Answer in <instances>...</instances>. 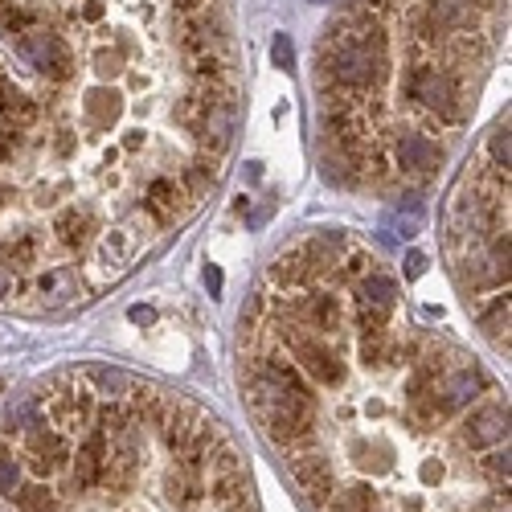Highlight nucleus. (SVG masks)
Returning a JSON list of instances; mask_svg holds the SVG:
<instances>
[{
	"label": "nucleus",
	"mask_w": 512,
	"mask_h": 512,
	"mask_svg": "<svg viewBox=\"0 0 512 512\" xmlns=\"http://www.w3.org/2000/svg\"><path fill=\"white\" fill-rule=\"evenodd\" d=\"M263 328H267V336L283 340L295 369H300L312 386L336 390L340 381H345V353H340L336 340H328V336H320V332H312L304 324H295L287 316H275L271 308H267V324Z\"/></svg>",
	"instance_id": "obj_1"
},
{
	"label": "nucleus",
	"mask_w": 512,
	"mask_h": 512,
	"mask_svg": "<svg viewBox=\"0 0 512 512\" xmlns=\"http://www.w3.org/2000/svg\"><path fill=\"white\" fill-rule=\"evenodd\" d=\"M390 74V54H377L365 46H324L316 50V78L320 91H349V95H365L373 87H381Z\"/></svg>",
	"instance_id": "obj_2"
},
{
	"label": "nucleus",
	"mask_w": 512,
	"mask_h": 512,
	"mask_svg": "<svg viewBox=\"0 0 512 512\" xmlns=\"http://www.w3.org/2000/svg\"><path fill=\"white\" fill-rule=\"evenodd\" d=\"M402 91L418 107L439 115V123H451V127H459L467 119V107H472L459 70H451V66H410L402 78Z\"/></svg>",
	"instance_id": "obj_3"
},
{
	"label": "nucleus",
	"mask_w": 512,
	"mask_h": 512,
	"mask_svg": "<svg viewBox=\"0 0 512 512\" xmlns=\"http://www.w3.org/2000/svg\"><path fill=\"white\" fill-rule=\"evenodd\" d=\"M17 54L41 74V78H50V82H70L78 62H74V50H70V41L62 33H50V29H29L17 37Z\"/></svg>",
	"instance_id": "obj_4"
},
{
	"label": "nucleus",
	"mask_w": 512,
	"mask_h": 512,
	"mask_svg": "<svg viewBox=\"0 0 512 512\" xmlns=\"http://www.w3.org/2000/svg\"><path fill=\"white\" fill-rule=\"evenodd\" d=\"M492 386H488V377L476 369V365H447V369H439V377H435V386H431V406H435V414H439V422H447V418H455L459 410H467L480 394H488Z\"/></svg>",
	"instance_id": "obj_5"
},
{
	"label": "nucleus",
	"mask_w": 512,
	"mask_h": 512,
	"mask_svg": "<svg viewBox=\"0 0 512 512\" xmlns=\"http://www.w3.org/2000/svg\"><path fill=\"white\" fill-rule=\"evenodd\" d=\"M21 451H25V459H29V472H33L37 480H50L54 472L70 467L74 443H70L66 431H58L50 418H37L33 426H25V431H21Z\"/></svg>",
	"instance_id": "obj_6"
},
{
	"label": "nucleus",
	"mask_w": 512,
	"mask_h": 512,
	"mask_svg": "<svg viewBox=\"0 0 512 512\" xmlns=\"http://www.w3.org/2000/svg\"><path fill=\"white\" fill-rule=\"evenodd\" d=\"M287 472L295 480V488L304 492L308 504L324 508L336 492V463L324 447L316 443H304V447H291V459H287Z\"/></svg>",
	"instance_id": "obj_7"
},
{
	"label": "nucleus",
	"mask_w": 512,
	"mask_h": 512,
	"mask_svg": "<svg viewBox=\"0 0 512 512\" xmlns=\"http://www.w3.org/2000/svg\"><path fill=\"white\" fill-rule=\"evenodd\" d=\"M91 246H95L91 267L99 271V279L91 283V291H99L107 279H119L127 267L136 263V254H140V234H136V230H127V226H111V230H99V238H95Z\"/></svg>",
	"instance_id": "obj_8"
},
{
	"label": "nucleus",
	"mask_w": 512,
	"mask_h": 512,
	"mask_svg": "<svg viewBox=\"0 0 512 512\" xmlns=\"http://www.w3.org/2000/svg\"><path fill=\"white\" fill-rule=\"evenodd\" d=\"M328 46H365L377 54H390V37L386 25H381L369 9H345L340 17L328 21Z\"/></svg>",
	"instance_id": "obj_9"
},
{
	"label": "nucleus",
	"mask_w": 512,
	"mask_h": 512,
	"mask_svg": "<svg viewBox=\"0 0 512 512\" xmlns=\"http://www.w3.org/2000/svg\"><path fill=\"white\" fill-rule=\"evenodd\" d=\"M459 447L463 451H488L508 443V406L504 402H484L459 422Z\"/></svg>",
	"instance_id": "obj_10"
},
{
	"label": "nucleus",
	"mask_w": 512,
	"mask_h": 512,
	"mask_svg": "<svg viewBox=\"0 0 512 512\" xmlns=\"http://www.w3.org/2000/svg\"><path fill=\"white\" fill-rule=\"evenodd\" d=\"M58 394H50V422L58 426V431H66V435H74V431H87V426L95 422V402H99V394L95 390H87L82 381H58Z\"/></svg>",
	"instance_id": "obj_11"
},
{
	"label": "nucleus",
	"mask_w": 512,
	"mask_h": 512,
	"mask_svg": "<svg viewBox=\"0 0 512 512\" xmlns=\"http://www.w3.org/2000/svg\"><path fill=\"white\" fill-rule=\"evenodd\" d=\"M99 230H103L99 213H95L91 205H78V201L62 205V209L54 213V222H50V234H54V242H58L66 254L91 250V242L99 238Z\"/></svg>",
	"instance_id": "obj_12"
},
{
	"label": "nucleus",
	"mask_w": 512,
	"mask_h": 512,
	"mask_svg": "<svg viewBox=\"0 0 512 512\" xmlns=\"http://www.w3.org/2000/svg\"><path fill=\"white\" fill-rule=\"evenodd\" d=\"M164 496L177 512H193L205 504V463L193 455H177V463L164 472Z\"/></svg>",
	"instance_id": "obj_13"
},
{
	"label": "nucleus",
	"mask_w": 512,
	"mask_h": 512,
	"mask_svg": "<svg viewBox=\"0 0 512 512\" xmlns=\"http://www.w3.org/2000/svg\"><path fill=\"white\" fill-rule=\"evenodd\" d=\"M107 451H111V443H107V431L103 426H87L82 431V439H78V447L70 451V472H74V480H78V488H103V472H107Z\"/></svg>",
	"instance_id": "obj_14"
},
{
	"label": "nucleus",
	"mask_w": 512,
	"mask_h": 512,
	"mask_svg": "<svg viewBox=\"0 0 512 512\" xmlns=\"http://www.w3.org/2000/svg\"><path fill=\"white\" fill-rule=\"evenodd\" d=\"M394 160H398V168L402 173H410V177H431L435 168L443 164V148H439V140L435 136H426V132H414V127H406V132L394 140Z\"/></svg>",
	"instance_id": "obj_15"
},
{
	"label": "nucleus",
	"mask_w": 512,
	"mask_h": 512,
	"mask_svg": "<svg viewBox=\"0 0 512 512\" xmlns=\"http://www.w3.org/2000/svg\"><path fill=\"white\" fill-rule=\"evenodd\" d=\"M205 422H209V418H205L197 406H189V402H173V406H168V418L160 422V439H164L168 455H185V451L197 443V435H201Z\"/></svg>",
	"instance_id": "obj_16"
},
{
	"label": "nucleus",
	"mask_w": 512,
	"mask_h": 512,
	"mask_svg": "<svg viewBox=\"0 0 512 512\" xmlns=\"http://www.w3.org/2000/svg\"><path fill=\"white\" fill-rule=\"evenodd\" d=\"M33 291H37V304L41 308H66V304L82 300L87 283H82L78 267H50L46 275L33 279Z\"/></svg>",
	"instance_id": "obj_17"
},
{
	"label": "nucleus",
	"mask_w": 512,
	"mask_h": 512,
	"mask_svg": "<svg viewBox=\"0 0 512 512\" xmlns=\"http://www.w3.org/2000/svg\"><path fill=\"white\" fill-rule=\"evenodd\" d=\"M181 197H185L181 181H173V177H152L148 189H144V201H140V205H144V213H148L156 226H168V222H177Z\"/></svg>",
	"instance_id": "obj_18"
},
{
	"label": "nucleus",
	"mask_w": 512,
	"mask_h": 512,
	"mask_svg": "<svg viewBox=\"0 0 512 512\" xmlns=\"http://www.w3.org/2000/svg\"><path fill=\"white\" fill-rule=\"evenodd\" d=\"M353 300H361L377 316L394 320V312H398V283L390 275H381V271H369V275L357 279V295H353Z\"/></svg>",
	"instance_id": "obj_19"
},
{
	"label": "nucleus",
	"mask_w": 512,
	"mask_h": 512,
	"mask_svg": "<svg viewBox=\"0 0 512 512\" xmlns=\"http://www.w3.org/2000/svg\"><path fill=\"white\" fill-rule=\"evenodd\" d=\"M0 119L5 123H13V127H29L41 119V103L37 99H29L21 87H13L9 78H0Z\"/></svg>",
	"instance_id": "obj_20"
},
{
	"label": "nucleus",
	"mask_w": 512,
	"mask_h": 512,
	"mask_svg": "<svg viewBox=\"0 0 512 512\" xmlns=\"http://www.w3.org/2000/svg\"><path fill=\"white\" fill-rule=\"evenodd\" d=\"M115 119H119V95L111 87H91L82 95V127L87 132H107Z\"/></svg>",
	"instance_id": "obj_21"
},
{
	"label": "nucleus",
	"mask_w": 512,
	"mask_h": 512,
	"mask_svg": "<svg viewBox=\"0 0 512 512\" xmlns=\"http://www.w3.org/2000/svg\"><path fill=\"white\" fill-rule=\"evenodd\" d=\"M0 259H5L13 271H33L41 263V234L37 230H17L0 242Z\"/></svg>",
	"instance_id": "obj_22"
},
{
	"label": "nucleus",
	"mask_w": 512,
	"mask_h": 512,
	"mask_svg": "<svg viewBox=\"0 0 512 512\" xmlns=\"http://www.w3.org/2000/svg\"><path fill=\"white\" fill-rule=\"evenodd\" d=\"M168 406H173V398H164L152 386H132V394H127V410L136 414V422L140 426H156V431H160V422L168 418Z\"/></svg>",
	"instance_id": "obj_23"
},
{
	"label": "nucleus",
	"mask_w": 512,
	"mask_h": 512,
	"mask_svg": "<svg viewBox=\"0 0 512 512\" xmlns=\"http://www.w3.org/2000/svg\"><path fill=\"white\" fill-rule=\"evenodd\" d=\"M480 332L492 340L496 353H508V291H492L488 308H480Z\"/></svg>",
	"instance_id": "obj_24"
},
{
	"label": "nucleus",
	"mask_w": 512,
	"mask_h": 512,
	"mask_svg": "<svg viewBox=\"0 0 512 512\" xmlns=\"http://www.w3.org/2000/svg\"><path fill=\"white\" fill-rule=\"evenodd\" d=\"M9 500L17 504V512H62V500L46 480H21Z\"/></svg>",
	"instance_id": "obj_25"
},
{
	"label": "nucleus",
	"mask_w": 512,
	"mask_h": 512,
	"mask_svg": "<svg viewBox=\"0 0 512 512\" xmlns=\"http://www.w3.org/2000/svg\"><path fill=\"white\" fill-rule=\"evenodd\" d=\"M132 58H136V46H132V37H127V33H115L111 46H99L95 50L99 74H123L127 66H132Z\"/></svg>",
	"instance_id": "obj_26"
},
{
	"label": "nucleus",
	"mask_w": 512,
	"mask_h": 512,
	"mask_svg": "<svg viewBox=\"0 0 512 512\" xmlns=\"http://www.w3.org/2000/svg\"><path fill=\"white\" fill-rule=\"evenodd\" d=\"M205 115H209V103H205L201 95H185V99H177V107H173V123L185 127L193 140L205 132Z\"/></svg>",
	"instance_id": "obj_27"
},
{
	"label": "nucleus",
	"mask_w": 512,
	"mask_h": 512,
	"mask_svg": "<svg viewBox=\"0 0 512 512\" xmlns=\"http://www.w3.org/2000/svg\"><path fill=\"white\" fill-rule=\"evenodd\" d=\"M328 508H340V512H381V500L373 496V488L353 484V488H340V492H332Z\"/></svg>",
	"instance_id": "obj_28"
},
{
	"label": "nucleus",
	"mask_w": 512,
	"mask_h": 512,
	"mask_svg": "<svg viewBox=\"0 0 512 512\" xmlns=\"http://www.w3.org/2000/svg\"><path fill=\"white\" fill-rule=\"evenodd\" d=\"M21 480H25V467H21V459H17L13 443H9V435H0V496L9 500V496L21 488Z\"/></svg>",
	"instance_id": "obj_29"
},
{
	"label": "nucleus",
	"mask_w": 512,
	"mask_h": 512,
	"mask_svg": "<svg viewBox=\"0 0 512 512\" xmlns=\"http://www.w3.org/2000/svg\"><path fill=\"white\" fill-rule=\"evenodd\" d=\"M476 472L488 480L492 492L508 488V443H504V451H500V447H488V451L476 459Z\"/></svg>",
	"instance_id": "obj_30"
},
{
	"label": "nucleus",
	"mask_w": 512,
	"mask_h": 512,
	"mask_svg": "<svg viewBox=\"0 0 512 512\" xmlns=\"http://www.w3.org/2000/svg\"><path fill=\"white\" fill-rule=\"evenodd\" d=\"M484 152H488V168H500V173H508V119H500L492 132H488Z\"/></svg>",
	"instance_id": "obj_31"
},
{
	"label": "nucleus",
	"mask_w": 512,
	"mask_h": 512,
	"mask_svg": "<svg viewBox=\"0 0 512 512\" xmlns=\"http://www.w3.org/2000/svg\"><path fill=\"white\" fill-rule=\"evenodd\" d=\"M21 152H25V127H13L0 119V164H9Z\"/></svg>",
	"instance_id": "obj_32"
},
{
	"label": "nucleus",
	"mask_w": 512,
	"mask_h": 512,
	"mask_svg": "<svg viewBox=\"0 0 512 512\" xmlns=\"http://www.w3.org/2000/svg\"><path fill=\"white\" fill-rule=\"evenodd\" d=\"M33 25H37V17H33L29 9H9V5L0 9V29H5L9 37H21V33H29Z\"/></svg>",
	"instance_id": "obj_33"
},
{
	"label": "nucleus",
	"mask_w": 512,
	"mask_h": 512,
	"mask_svg": "<svg viewBox=\"0 0 512 512\" xmlns=\"http://www.w3.org/2000/svg\"><path fill=\"white\" fill-rule=\"evenodd\" d=\"M271 62L279 66V70H295V50H291V37L287 33H275V41H271Z\"/></svg>",
	"instance_id": "obj_34"
},
{
	"label": "nucleus",
	"mask_w": 512,
	"mask_h": 512,
	"mask_svg": "<svg viewBox=\"0 0 512 512\" xmlns=\"http://www.w3.org/2000/svg\"><path fill=\"white\" fill-rule=\"evenodd\" d=\"M13 291H25V283L17 279V271H13L5 259H0V300H9Z\"/></svg>",
	"instance_id": "obj_35"
},
{
	"label": "nucleus",
	"mask_w": 512,
	"mask_h": 512,
	"mask_svg": "<svg viewBox=\"0 0 512 512\" xmlns=\"http://www.w3.org/2000/svg\"><path fill=\"white\" fill-rule=\"evenodd\" d=\"M418 480H422L426 488H435V484L443 480V463H439V459H426V463H418Z\"/></svg>",
	"instance_id": "obj_36"
},
{
	"label": "nucleus",
	"mask_w": 512,
	"mask_h": 512,
	"mask_svg": "<svg viewBox=\"0 0 512 512\" xmlns=\"http://www.w3.org/2000/svg\"><path fill=\"white\" fill-rule=\"evenodd\" d=\"M103 13H107L103 0H87V5L78 9V21H82V25H95V21H103Z\"/></svg>",
	"instance_id": "obj_37"
},
{
	"label": "nucleus",
	"mask_w": 512,
	"mask_h": 512,
	"mask_svg": "<svg viewBox=\"0 0 512 512\" xmlns=\"http://www.w3.org/2000/svg\"><path fill=\"white\" fill-rule=\"evenodd\" d=\"M213 0H173V9L181 13V17H193V13H201V9H209Z\"/></svg>",
	"instance_id": "obj_38"
},
{
	"label": "nucleus",
	"mask_w": 512,
	"mask_h": 512,
	"mask_svg": "<svg viewBox=\"0 0 512 512\" xmlns=\"http://www.w3.org/2000/svg\"><path fill=\"white\" fill-rule=\"evenodd\" d=\"M144 144H148V136H144V132H123V140H119V148H123V152H144Z\"/></svg>",
	"instance_id": "obj_39"
},
{
	"label": "nucleus",
	"mask_w": 512,
	"mask_h": 512,
	"mask_svg": "<svg viewBox=\"0 0 512 512\" xmlns=\"http://www.w3.org/2000/svg\"><path fill=\"white\" fill-rule=\"evenodd\" d=\"M54 148H58V156H70V152H74V136H70V127H58V132H54Z\"/></svg>",
	"instance_id": "obj_40"
},
{
	"label": "nucleus",
	"mask_w": 512,
	"mask_h": 512,
	"mask_svg": "<svg viewBox=\"0 0 512 512\" xmlns=\"http://www.w3.org/2000/svg\"><path fill=\"white\" fill-rule=\"evenodd\" d=\"M205 287H209V295L222 291V271L218 267H205Z\"/></svg>",
	"instance_id": "obj_41"
},
{
	"label": "nucleus",
	"mask_w": 512,
	"mask_h": 512,
	"mask_svg": "<svg viewBox=\"0 0 512 512\" xmlns=\"http://www.w3.org/2000/svg\"><path fill=\"white\" fill-rule=\"evenodd\" d=\"M426 271V259H422V254H410V259H406V279H418Z\"/></svg>",
	"instance_id": "obj_42"
},
{
	"label": "nucleus",
	"mask_w": 512,
	"mask_h": 512,
	"mask_svg": "<svg viewBox=\"0 0 512 512\" xmlns=\"http://www.w3.org/2000/svg\"><path fill=\"white\" fill-rule=\"evenodd\" d=\"M9 205H13V185H9L5 177H0V213H5Z\"/></svg>",
	"instance_id": "obj_43"
},
{
	"label": "nucleus",
	"mask_w": 512,
	"mask_h": 512,
	"mask_svg": "<svg viewBox=\"0 0 512 512\" xmlns=\"http://www.w3.org/2000/svg\"><path fill=\"white\" fill-rule=\"evenodd\" d=\"M132 320L136 324H152V308H132Z\"/></svg>",
	"instance_id": "obj_44"
},
{
	"label": "nucleus",
	"mask_w": 512,
	"mask_h": 512,
	"mask_svg": "<svg viewBox=\"0 0 512 512\" xmlns=\"http://www.w3.org/2000/svg\"><path fill=\"white\" fill-rule=\"evenodd\" d=\"M353 9H369V5H377V0H349Z\"/></svg>",
	"instance_id": "obj_45"
},
{
	"label": "nucleus",
	"mask_w": 512,
	"mask_h": 512,
	"mask_svg": "<svg viewBox=\"0 0 512 512\" xmlns=\"http://www.w3.org/2000/svg\"><path fill=\"white\" fill-rule=\"evenodd\" d=\"M0 512H13V508H9V504H5V500H0Z\"/></svg>",
	"instance_id": "obj_46"
},
{
	"label": "nucleus",
	"mask_w": 512,
	"mask_h": 512,
	"mask_svg": "<svg viewBox=\"0 0 512 512\" xmlns=\"http://www.w3.org/2000/svg\"><path fill=\"white\" fill-rule=\"evenodd\" d=\"M5 5H9V0H0V9H5Z\"/></svg>",
	"instance_id": "obj_47"
},
{
	"label": "nucleus",
	"mask_w": 512,
	"mask_h": 512,
	"mask_svg": "<svg viewBox=\"0 0 512 512\" xmlns=\"http://www.w3.org/2000/svg\"><path fill=\"white\" fill-rule=\"evenodd\" d=\"M324 508H328V504H324ZM328 512H340V508H328Z\"/></svg>",
	"instance_id": "obj_48"
}]
</instances>
